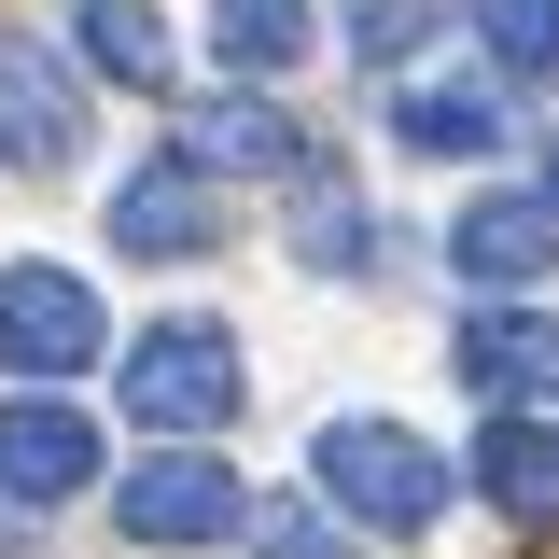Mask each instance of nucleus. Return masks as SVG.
<instances>
[{"label":"nucleus","instance_id":"f257e3e1","mask_svg":"<svg viewBox=\"0 0 559 559\" xmlns=\"http://www.w3.org/2000/svg\"><path fill=\"white\" fill-rule=\"evenodd\" d=\"M308 476L336 489L364 532H433V518H448V462H433L419 433H392V419H322V433H308Z\"/></svg>","mask_w":559,"mask_h":559},{"label":"nucleus","instance_id":"f03ea898","mask_svg":"<svg viewBox=\"0 0 559 559\" xmlns=\"http://www.w3.org/2000/svg\"><path fill=\"white\" fill-rule=\"evenodd\" d=\"M98 336H112L98 280H70V266H0V378H84Z\"/></svg>","mask_w":559,"mask_h":559},{"label":"nucleus","instance_id":"7ed1b4c3","mask_svg":"<svg viewBox=\"0 0 559 559\" xmlns=\"http://www.w3.org/2000/svg\"><path fill=\"white\" fill-rule=\"evenodd\" d=\"M127 406L154 433H224L238 419V349H224V322H154L127 349Z\"/></svg>","mask_w":559,"mask_h":559},{"label":"nucleus","instance_id":"20e7f679","mask_svg":"<svg viewBox=\"0 0 559 559\" xmlns=\"http://www.w3.org/2000/svg\"><path fill=\"white\" fill-rule=\"evenodd\" d=\"M252 503H238V476L210 462V448H154L127 476V532L140 546H210V532H238Z\"/></svg>","mask_w":559,"mask_h":559},{"label":"nucleus","instance_id":"39448f33","mask_svg":"<svg viewBox=\"0 0 559 559\" xmlns=\"http://www.w3.org/2000/svg\"><path fill=\"white\" fill-rule=\"evenodd\" d=\"M84 154V98H70V70L43 43H14L0 28V168H70Z\"/></svg>","mask_w":559,"mask_h":559},{"label":"nucleus","instance_id":"423d86ee","mask_svg":"<svg viewBox=\"0 0 559 559\" xmlns=\"http://www.w3.org/2000/svg\"><path fill=\"white\" fill-rule=\"evenodd\" d=\"M84 476H98V419L84 406H57V392L0 406V489H14V503H70Z\"/></svg>","mask_w":559,"mask_h":559},{"label":"nucleus","instance_id":"0eeeda50","mask_svg":"<svg viewBox=\"0 0 559 559\" xmlns=\"http://www.w3.org/2000/svg\"><path fill=\"white\" fill-rule=\"evenodd\" d=\"M448 364L476 378L489 406H559V322H546V308H476Z\"/></svg>","mask_w":559,"mask_h":559},{"label":"nucleus","instance_id":"6e6552de","mask_svg":"<svg viewBox=\"0 0 559 559\" xmlns=\"http://www.w3.org/2000/svg\"><path fill=\"white\" fill-rule=\"evenodd\" d=\"M112 238H127L140 266L197 252V238H210V168H197V154H154V168H127V182H112Z\"/></svg>","mask_w":559,"mask_h":559},{"label":"nucleus","instance_id":"1a4fd4ad","mask_svg":"<svg viewBox=\"0 0 559 559\" xmlns=\"http://www.w3.org/2000/svg\"><path fill=\"white\" fill-rule=\"evenodd\" d=\"M182 154H197L210 182H224V168H238V182H280V168H308V127H294V112H266L252 84H224V98H197Z\"/></svg>","mask_w":559,"mask_h":559},{"label":"nucleus","instance_id":"9d476101","mask_svg":"<svg viewBox=\"0 0 559 559\" xmlns=\"http://www.w3.org/2000/svg\"><path fill=\"white\" fill-rule=\"evenodd\" d=\"M559 252V197H476L462 224H448V266L489 280V294H518V280H546Z\"/></svg>","mask_w":559,"mask_h":559},{"label":"nucleus","instance_id":"9b49d317","mask_svg":"<svg viewBox=\"0 0 559 559\" xmlns=\"http://www.w3.org/2000/svg\"><path fill=\"white\" fill-rule=\"evenodd\" d=\"M392 140L406 154H448V168L462 154H503V98L489 84H392Z\"/></svg>","mask_w":559,"mask_h":559},{"label":"nucleus","instance_id":"f8f14e48","mask_svg":"<svg viewBox=\"0 0 559 559\" xmlns=\"http://www.w3.org/2000/svg\"><path fill=\"white\" fill-rule=\"evenodd\" d=\"M476 489L503 518H559V419H489L476 433Z\"/></svg>","mask_w":559,"mask_h":559},{"label":"nucleus","instance_id":"ddd939ff","mask_svg":"<svg viewBox=\"0 0 559 559\" xmlns=\"http://www.w3.org/2000/svg\"><path fill=\"white\" fill-rule=\"evenodd\" d=\"M70 57H98L112 84H168V14L154 0H70Z\"/></svg>","mask_w":559,"mask_h":559},{"label":"nucleus","instance_id":"4468645a","mask_svg":"<svg viewBox=\"0 0 559 559\" xmlns=\"http://www.w3.org/2000/svg\"><path fill=\"white\" fill-rule=\"evenodd\" d=\"M210 43H224V70H308L322 14L308 0H210Z\"/></svg>","mask_w":559,"mask_h":559},{"label":"nucleus","instance_id":"2eb2a0df","mask_svg":"<svg viewBox=\"0 0 559 559\" xmlns=\"http://www.w3.org/2000/svg\"><path fill=\"white\" fill-rule=\"evenodd\" d=\"M294 266H322V280H364V266H378V238H364V197H349L336 168H308V197H294Z\"/></svg>","mask_w":559,"mask_h":559},{"label":"nucleus","instance_id":"dca6fc26","mask_svg":"<svg viewBox=\"0 0 559 559\" xmlns=\"http://www.w3.org/2000/svg\"><path fill=\"white\" fill-rule=\"evenodd\" d=\"M476 28L518 84H559V0H476Z\"/></svg>","mask_w":559,"mask_h":559},{"label":"nucleus","instance_id":"f3484780","mask_svg":"<svg viewBox=\"0 0 559 559\" xmlns=\"http://www.w3.org/2000/svg\"><path fill=\"white\" fill-rule=\"evenodd\" d=\"M252 546L266 559H349V518H322V503L294 489V503H252Z\"/></svg>","mask_w":559,"mask_h":559},{"label":"nucleus","instance_id":"a211bd4d","mask_svg":"<svg viewBox=\"0 0 559 559\" xmlns=\"http://www.w3.org/2000/svg\"><path fill=\"white\" fill-rule=\"evenodd\" d=\"M406 28H433V0H364V57H406Z\"/></svg>","mask_w":559,"mask_h":559},{"label":"nucleus","instance_id":"6ab92c4d","mask_svg":"<svg viewBox=\"0 0 559 559\" xmlns=\"http://www.w3.org/2000/svg\"><path fill=\"white\" fill-rule=\"evenodd\" d=\"M546 197H559V154H546Z\"/></svg>","mask_w":559,"mask_h":559}]
</instances>
